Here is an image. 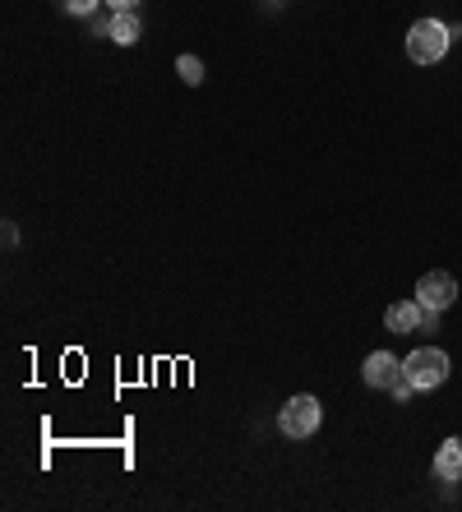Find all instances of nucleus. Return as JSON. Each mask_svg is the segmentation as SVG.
I'll return each mask as SVG.
<instances>
[{"mask_svg": "<svg viewBox=\"0 0 462 512\" xmlns=\"http://www.w3.org/2000/svg\"><path fill=\"white\" fill-rule=\"evenodd\" d=\"M449 42H453V28H444L439 19H421V24H412V33H407V56H412L416 65H435V60L449 56Z\"/></svg>", "mask_w": 462, "mask_h": 512, "instance_id": "nucleus-1", "label": "nucleus"}, {"mask_svg": "<svg viewBox=\"0 0 462 512\" xmlns=\"http://www.w3.org/2000/svg\"><path fill=\"white\" fill-rule=\"evenodd\" d=\"M402 370H407V379H412L421 393H430L439 383H449V356H444L439 346H421V351H412V356L402 360Z\"/></svg>", "mask_w": 462, "mask_h": 512, "instance_id": "nucleus-2", "label": "nucleus"}, {"mask_svg": "<svg viewBox=\"0 0 462 512\" xmlns=\"http://www.w3.org/2000/svg\"><path fill=\"white\" fill-rule=\"evenodd\" d=\"M319 420H324V406H319V397L301 393V397H292V402L282 406L278 425H282V434H287V439H310V434L319 429Z\"/></svg>", "mask_w": 462, "mask_h": 512, "instance_id": "nucleus-3", "label": "nucleus"}, {"mask_svg": "<svg viewBox=\"0 0 462 512\" xmlns=\"http://www.w3.org/2000/svg\"><path fill=\"white\" fill-rule=\"evenodd\" d=\"M416 300H421L426 310H449L453 300H458V282H453V273H444V268L426 273L421 282H416Z\"/></svg>", "mask_w": 462, "mask_h": 512, "instance_id": "nucleus-4", "label": "nucleus"}, {"mask_svg": "<svg viewBox=\"0 0 462 512\" xmlns=\"http://www.w3.org/2000/svg\"><path fill=\"white\" fill-rule=\"evenodd\" d=\"M398 374H402L398 356H389V351H375V356L365 360V370H361V379H365V383H370V388H393V383H398Z\"/></svg>", "mask_w": 462, "mask_h": 512, "instance_id": "nucleus-5", "label": "nucleus"}, {"mask_svg": "<svg viewBox=\"0 0 462 512\" xmlns=\"http://www.w3.org/2000/svg\"><path fill=\"white\" fill-rule=\"evenodd\" d=\"M421 314H426L421 300H398V305H389L384 323H389V333H416V328H421Z\"/></svg>", "mask_w": 462, "mask_h": 512, "instance_id": "nucleus-6", "label": "nucleus"}, {"mask_svg": "<svg viewBox=\"0 0 462 512\" xmlns=\"http://www.w3.org/2000/svg\"><path fill=\"white\" fill-rule=\"evenodd\" d=\"M107 37L116 42V47H134L139 37H144V24H139V14L134 10H116L107 24Z\"/></svg>", "mask_w": 462, "mask_h": 512, "instance_id": "nucleus-7", "label": "nucleus"}, {"mask_svg": "<svg viewBox=\"0 0 462 512\" xmlns=\"http://www.w3.org/2000/svg\"><path fill=\"white\" fill-rule=\"evenodd\" d=\"M435 476L439 480H462V439H444L435 453Z\"/></svg>", "mask_w": 462, "mask_h": 512, "instance_id": "nucleus-8", "label": "nucleus"}, {"mask_svg": "<svg viewBox=\"0 0 462 512\" xmlns=\"http://www.w3.org/2000/svg\"><path fill=\"white\" fill-rule=\"evenodd\" d=\"M176 74H181L190 88L204 84V60H199V56H181V60H176Z\"/></svg>", "mask_w": 462, "mask_h": 512, "instance_id": "nucleus-9", "label": "nucleus"}, {"mask_svg": "<svg viewBox=\"0 0 462 512\" xmlns=\"http://www.w3.org/2000/svg\"><path fill=\"white\" fill-rule=\"evenodd\" d=\"M61 5L70 14H93V10H98V0H61Z\"/></svg>", "mask_w": 462, "mask_h": 512, "instance_id": "nucleus-10", "label": "nucleus"}, {"mask_svg": "<svg viewBox=\"0 0 462 512\" xmlns=\"http://www.w3.org/2000/svg\"><path fill=\"white\" fill-rule=\"evenodd\" d=\"M111 10H134V5H139V0H107Z\"/></svg>", "mask_w": 462, "mask_h": 512, "instance_id": "nucleus-11", "label": "nucleus"}]
</instances>
